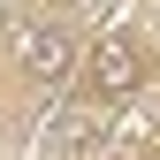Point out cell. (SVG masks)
<instances>
[{
  "label": "cell",
  "mask_w": 160,
  "mask_h": 160,
  "mask_svg": "<svg viewBox=\"0 0 160 160\" xmlns=\"http://www.w3.org/2000/svg\"><path fill=\"white\" fill-rule=\"evenodd\" d=\"M15 61H23L38 84H61V76L76 69V46H69V31H61V23H31L23 38H15Z\"/></svg>",
  "instance_id": "1"
},
{
  "label": "cell",
  "mask_w": 160,
  "mask_h": 160,
  "mask_svg": "<svg viewBox=\"0 0 160 160\" xmlns=\"http://www.w3.org/2000/svg\"><path fill=\"white\" fill-rule=\"evenodd\" d=\"M137 84H145V61H137V46L107 38V46L92 53V92H99V99H130Z\"/></svg>",
  "instance_id": "2"
},
{
  "label": "cell",
  "mask_w": 160,
  "mask_h": 160,
  "mask_svg": "<svg viewBox=\"0 0 160 160\" xmlns=\"http://www.w3.org/2000/svg\"><path fill=\"white\" fill-rule=\"evenodd\" d=\"M92 137H99V130L84 122V114H69V122H61V137H53V152H61V160H69V152H84V145H92Z\"/></svg>",
  "instance_id": "3"
},
{
  "label": "cell",
  "mask_w": 160,
  "mask_h": 160,
  "mask_svg": "<svg viewBox=\"0 0 160 160\" xmlns=\"http://www.w3.org/2000/svg\"><path fill=\"white\" fill-rule=\"evenodd\" d=\"M92 8H122V0H92Z\"/></svg>",
  "instance_id": "4"
}]
</instances>
